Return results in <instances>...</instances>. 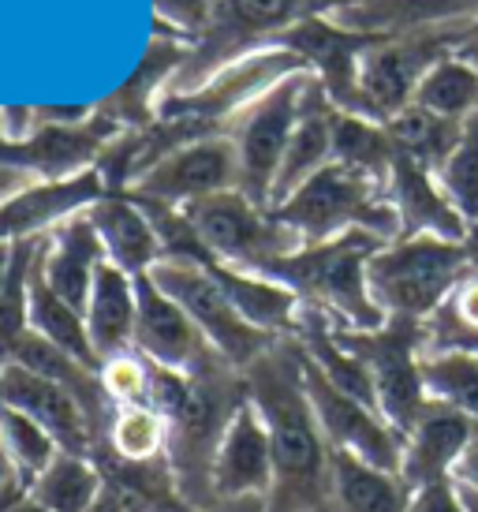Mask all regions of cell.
<instances>
[{
    "mask_svg": "<svg viewBox=\"0 0 478 512\" xmlns=\"http://www.w3.org/2000/svg\"><path fill=\"white\" fill-rule=\"evenodd\" d=\"M437 184L467 225H478V113L464 124V139L437 169Z\"/></svg>",
    "mask_w": 478,
    "mask_h": 512,
    "instance_id": "34",
    "label": "cell"
},
{
    "mask_svg": "<svg viewBox=\"0 0 478 512\" xmlns=\"http://www.w3.org/2000/svg\"><path fill=\"white\" fill-rule=\"evenodd\" d=\"M464 247H467V262H471V270L478 273V225H471V228H467Z\"/></svg>",
    "mask_w": 478,
    "mask_h": 512,
    "instance_id": "44",
    "label": "cell"
},
{
    "mask_svg": "<svg viewBox=\"0 0 478 512\" xmlns=\"http://www.w3.org/2000/svg\"><path fill=\"white\" fill-rule=\"evenodd\" d=\"M310 75L314 72H296L281 79L273 90H266L258 101H251L225 131L232 146H236L239 191L262 210H269V202H273V184H277L284 150H288L292 131L299 124V109H303Z\"/></svg>",
    "mask_w": 478,
    "mask_h": 512,
    "instance_id": "8",
    "label": "cell"
},
{
    "mask_svg": "<svg viewBox=\"0 0 478 512\" xmlns=\"http://www.w3.org/2000/svg\"><path fill=\"white\" fill-rule=\"evenodd\" d=\"M0 512H49V509H45L42 501H34V494H30L27 486L12 483L0 490Z\"/></svg>",
    "mask_w": 478,
    "mask_h": 512,
    "instance_id": "39",
    "label": "cell"
},
{
    "mask_svg": "<svg viewBox=\"0 0 478 512\" xmlns=\"http://www.w3.org/2000/svg\"><path fill=\"white\" fill-rule=\"evenodd\" d=\"M329 483H333V512H408L411 486L352 453H329Z\"/></svg>",
    "mask_w": 478,
    "mask_h": 512,
    "instance_id": "24",
    "label": "cell"
},
{
    "mask_svg": "<svg viewBox=\"0 0 478 512\" xmlns=\"http://www.w3.org/2000/svg\"><path fill=\"white\" fill-rule=\"evenodd\" d=\"M333 116H337V105L329 101L325 86L318 83V75H310V86L307 94H303V109H299V124L292 131L288 150H284L277 184H273L269 210H277L284 199H292L314 172L333 165Z\"/></svg>",
    "mask_w": 478,
    "mask_h": 512,
    "instance_id": "22",
    "label": "cell"
},
{
    "mask_svg": "<svg viewBox=\"0 0 478 512\" xmlns=\"http://www.w3.org/2000/svg\"><path fill=\"white\" fill-rule=\"evenodd\" d=\"M243 370L217 363L191 378L187 400L169 415V464L180 498L191 509H213V456L232 415L247 404Z\"/></svg>",
    "mask_w": 478,
    "mask_h": 512,
    "instance_id": "4",
    "label": "cell"
},
{
    "mask_svg": "<svg viewBox=\"0 0 478 512\" xmlns=\"http://www.w3.org/2000/svg\"><path fill=\"white\" fill-rule=\"evenodd\" d=\"M60 453H64V449L57 445V438H53L38 419H30L27 412H19V408L0 400V456H4V464H8L15 483L30 490V483H34Z\"/></svg>",
    "mask_w": 478,
    "mask_h": 512,
    "instance_id": "29",
    "label": "cell"
},
{
    "mask_svg": "<svg viewBox=\"0 0 478 512\" xmlns=\"http://www.w3.org/2000/svg\"><path fill=\"white\" fill-rule=\"evenodd\" d=\"M23 187H30V172L4 169V165H0V202H8L12 195H19Z\"/></svg>",
    "mask_w": 478,
    "mask_h": 512,
    "instance_id": "40",
    "label": "cell"
},
{
    "mask_svg": "<svg viewBox=\"0 0 478 512\" xmlns=\"http://www.w3.org/2000/svg\"><path fill=\"white\" fill-rule=\"evenodd\" d=\"M333 333L348 352H355L366 363L385 423L400 438H408V430L430 408L426 385H422V322L389 318L381 329L333 326Z\"/></svg>",
    "mask_w": 478,
    "mask_h": 512,
    "instance_id": "7",
    "label": "cell"
},
{
    "mask_svg": "<svg viewBox=\"0 0 478 512\" xmlns=\"http://www.w3.org/2000/svg\"><path fill=\"white\" fill-rule=\"evenodd\" d=\"M154 12L161 27H172L176 38H191L195 45L210 23L213 0H154Z\"/></svg>",
    "mask_w": 478,
    "mask_h": 512,
    "instance_id": "36",
    "label": "cell"
},
{
    "mask_svg": "<svg viewBox=\"0 0 478 512\" xmlns=\"http://www.w3.org/2000/svg\"><path fill=\"white\" fill-rule=\"evenodd\" d=\"M422 356H478V273L471 270L422 322Z\"/></svg>",
    "mask_w": 478,
    "mask_h": 512,
    "instance_id": "26",
    "label": "cell"
},
{
    "mask_svg": "<svg viewBox=\"0 0 478 512\" xmlns=\"http://www.w3.org/2000/svg\"><path fill=\"white\" fill-rule=\"evenodd\" d=\"M329 19L355 34L396 38L419 30L467 27L478 19V0H340Z\"/></svg>",
    "mask_w": 478,
    "mask_h": 512,
    "instance_id": "18",
    "label": "cell"
},
{
    "mask_svg": "<svg viewBox=\"0 0 478 512\" xmlns=\"http://www.w3.org/2000/svg\"><path fill=\"white\" fill-rule=\"evenodd\" d=\"M150 277L165 296L176 299L183 311L191 314V322L202 329V337L210 341V348L225 359L228 367H254L273 344L284 341V337H273V333H262L258 326H251L232 307V299L225 296V288L217 285V277L198 262L161 258L150 270Z\"/></svg>",
    "mask_w": 478,
    "mask_h": 512,
    "instance_id": "9",
    "label": "cell"
},
{
    "mask_svg": "<svg viewBox=\"0 0 478 512\" xmlns=\"http://www.w3.org/2000/svg\"><path fill=\"white\" fill-rule=\"evenodd\" d=\"M464 124H460V120H445V116L430 113V109H422V105H408L404 113H396L393 120H385V131H389V139H393V146L400 154L437 172L449 161L456 143L464 139Z\"/></svg>",
    "mask_w": 478,
    "mask_h": 512,
    "instance_id": "28",
    "label": "cell"
},
{
    "mask_svg": "<svg viewBox=\"0 0 478 512\" xmlns=\"http://www.w3.org/2000/svg\"><path fill=\"white\" fill-rule=\"evenodd\" d=\"M273 490V438L254 400L232 415L225 438L213 456V501H251L269 498Z\"/></svg>",
    "mask_w": 478,
    "mask_h": 512,
    "instance_id": "16",
    "label": "cell"
},
{
    "mask_svg": "<svg viewBox=\"0 0 478 512\" xmlns=\"http://www.w3.org/2000/svg\"><path fill=\"white\" fill-rule=\"evenodd\" d=\"M30 494L49 512H90L105 494V475H101L94 456L60 453L30 483Z\"/></svg>",
    "mask_w": 478,
    "mask_h": 512,
    "instance_id": "27",
    "label": "cell"
},
{
    "mask_svg": "<svg viewBox=\"0 0 478 512\" xmlns=\"http://www.w3.org/2000/svg\"><path fill=\"white\" fill-rule=\"evenodd\" d=\"M247 393L273 438V490L266 512H333L329 441L303 385V348L284 337L243 370Z\"/></svg>",
    "mask_w": 478,
    "mask_h": 512,
    "instance_id": "1",
    "label": "cell"
},
{
    "mask_svg": "<svg viewBox=\"0 0 478 512\" xmlns=\"http://www.w3.org/2000/svg\"><path fill=\"white\" fill-rule=\"evenodd\" d=\"M195 512H266V501L251 498V501H221L213 509H195Z\"/></svg>",
    "mask_w": 478,
    "mask_h": 512,
    "instance_id": "42",
    "label": "cell"
},
{
    "mask_svg": "<svg viewBox=\"0 0 478 512\" xmlns=\"http://www.w3.org/2000/svg\"><path fill=\"white\" fill-rule=\"evenodd\" d=\"M30 333H38L90 367H101V359L94 356V344H90V333H86V318L71 303H64L45 281L38 247H34V262H30Z\"/></svg>",
    "mask_w": 478,
    "mask_h": 512,
    "instance_id": "25",
    "label": "cell"
},
{
    "mask_svg": "<svg viewBox=\"0 0 478 512\" xmlns=\"http://www.w3.org/2000/svg\"><path fill=\"white\" fill-rule=\"evenodd\" d=\"M467 273L471 262L464 243L441 236H400L370 258L366 281L385 318L426 322Z\"/></svg>",
    "mask_w": 478,
    "mask_h": 512,
    "instance_id": "6",
    "label": "cell"
},
{
    "mask_svg": "<svg viewBox=\"0 0 478 512\" xmlns=\"http://www.w3.org/2000/svg\"><path fill=\"white\" fill-rule=\"evenodd\" d=\"M452 483H456V490L460 494H471V498H478V438L467 445V453L456 460V468H452L449 475Z\"/></svg>",
    "mask_w": 478,
    "mask_h": 512,
    "instance_id": "38",
    "label": "cell"
},
{
    "mask_svg": "<svg viewBox=\"0 0 478 512\" xmlns=\"http://www.w3.org/2000/svg\"><path fill=\"white\" fill-rule=\"evenodd\" d=\"M0 400L12 404L30 419H38L64 453L75 456H94L98 445L105 441L101 419L71 389L49 382L42 374L15 367V363H0Z\"/></svg>",
    "mask_w": 478,
    "mask_h": 512,
    "instance_id": "15",
    "label": "cell"
},
{
    "mask_svg": "<svg viewBox=\"0 0 478 512\" xmlns=\"http://www.w3.org/2000/svg\"><path fill=\"white\" fill-rule=\"evenodd\" d=\"M464 27L449 30H419V34H396V38H378V42L359 57V113L366 120H393L404 113L422 79L430 75L434 64L456 53Z\"/></svg>",
    "mask_w": 478,
    "mask_h": 512,
    "instance_id": "10",
    "label": "cell"
},
{
    "mask_svg": "<svg viewBox=\"0 0 478 512\" xmlns=\"http://www.w3.org/2000/svg\"><path fill=\"white\" fill-rule=\"evenodd\" d=\"M333 161L366 172V176H374L381 184H389L396 146L389 139L385 124L337 109V116H333Z\"/></svg>",
    "mask_w": 478,
    "mask_h": 512,
    "instance_id": "30",
    "label": "cell"
},
{
    "mask_svg": "<svg viewBox=\"0 0 478 512\" xmlns=\"http://www.w3.org/2000/svg\"><path fill=\"white\" fill-rule=\"evenodd\" d=\"M340 0H213L210 23L202 38L191 45L180 72L172 75L169 98L195 94L213 83L221 68H232L236 60L273 49L292 27L307 23L314 15H329Z\"/></svg>",
    "mask_w": 478,
    "mask_h": 512,
    "instance_id": "3",
    "label": "cell"
},
{
    "mask_svg": "<svg viewBox=\"0 0 478 512\" xmlns=\"http://www.w3.org/2000/svg\"><path fill=\"white\" fill-rule=\"evenodd\" d=\"M269 214L292 228L303 243L337 240L352 228L374 232L385 243L400 240V217L389 202L385 184L340 161L314 172L292 199H284Z\"/></svg>",
    "mask_w": 478,
    "mask_h": 512,
    "instance_id": "5",
    "label": "cell"
},
{
    "mask_svg": "<svg viewBox=\"0 0 478 512\" xmlns=\"http://www.w3.org/2000/svg\"><path fill=\"white\" fill-rule=\"evenodd\" d=\"M135 322H139L135 277L105 258L98 277H94L90 303H86V333L94 344V356L105 363V359L131 352L135 348Z\"/></svg>",
    "mask_w": 478,
    "mask_h": 512,
    "instance_id": "23",
    "label": "cell"
},
{
    "mask_svg": "<svg viewBox=\"0 0 478 512\" xmlns=\"http://www.w3.org/2000/svg\"><path fill=\"white\" fill-rule=\"evenodd\" d=\"M460 501L467 505V512H478V498H471V494H460Z\"/></svg>",
    "mask_w": 478,
    "mask_h": 512,
    "instance_id": "45",
    "label": "cell"
},
{
    "mask_svg": "<svg viewBox=\"0 0 478 512\" xmlns=\"http://www.w3.org/2000/svg\"><path fill=\"white\" fill-rule=\"evenodd\" d=\"M426 397L478 423V356H422Z\"/></svg>",
    "mask_w": 478,
    "mask_h": 512,
    "instance_id": "33",
    "label": "cell"
},
{
    "mask_svg": "<svg viewBox=\"0 0 478 512\" xmlns=\"http://www.w3.org/2000/svg\"><path fill=\"white\" fill-rule=\"evenodd\" d=\"M101 389L113 408H135V404H150V389H154V363L142 352H124L101 363Z\"/></svg>",
    "mask_w": 478,
    "mask_h": 512,
    "instance_id": "35",
    "label": "cell"
},
{
    "mask_svg": "<svg viewBox=\"0 0 478 512\" xmlns=\"http://www.w3.org/2000/svg\"><path fill=\"white\" fill-rule=\"evenodd\" d=\"M389 202L400 217V236H441V240L464 243L467 221L449 202V195L437 184V172L411 161L396 150L393 172H389Z\"/></svg>",
    "mask_w": 478,
    "mask_h": 512,
    "instance_id": "20",
    "label": "cell"
},
{
    "mask_svg": "<svg viewBox=\"0 0 478 512\" xmlns=\"http://www.w3.org/2000/svg\"><path fill=\"white\" fill-rule=\"evenodd\" d=\"M90 512H131V509H127L124 501L116 498L113 490L105 486V494H101V501H98V505H94V509H90Z\"/></svg>",
    "mask_w": 478,
    "mask_h": 512,
    "instance_id": "43",
    "label": "cell"
},
{
    "mask_svg": "<svg viewBox=\"0 0 478 512\" xmlns=\"http://www.w3.org/2000/svg\"><path fill=\"white\" fill-rule=\"evenodd\" d=\"M221 191H239V161L228 135H206L176 146L127 187L135 202H157L172 210H183Z\"/></svg>",
    "mask_w": 478,
    "mask_h": 512,
    "instance_id": "12",
    "label": "cell"
},
{
    "mask_svg": "<svg viewBox=\"0 0 478 512\" xmlns=\"http://www.w3.org/2000/svg\"><path fill=\"white\" fill-rule=\"evenodd\" d=\"M475 438H478V423L471 415L430 400V408L422 412V419L408 430V438H404L400 479L411 486V494L422 490V486L449 479L456 460L467 453V445Z\"/></svg>",
    "mask_w": 478,
    "mask_h": 512,
    "instance_id": "19",
    "label": "cell"
},
{
    "mask_svg": "<svg viewBox=\"0 0 478 512\" xmlns=\"http://www.w3.org/2000/svg\"><path fill=\"white\" fill-rule=\"evenodd\" d=\"M381 247L385 240L374 232L352 228L337 240L303 243L299 251L273 258L254 273L292 288L303 307L325 314L337 329H381L389 318L374 303L366 281V266Z\"/></svg>",
    "mask_w": 478,
    "mask_h": 512,
    "instance_id": "2",
    "label": "cell"
},
{
    "mask_svg": "<svg viewBox=\"0 0 478 512\" xmlns=\"http://www.w3.org/2000/svg\"><path fill=\"white\" fill-rule=\"evenodd\" d=\"M183 217L191 221L202 247L221 266H236L247 273L303 247L292 228L281 225L269 210L254 206L243 191H221V195L191 202L183 206Z\"/></svg>",
    "mask_w": 478,
    "mask_h": 512,
    "instance_id": "11",
    "label": "cell"
},
{
    "mask_svg": "<svg viewBox=\"0 0 478 512\" xmlns=\"http://www.w3.org/2000/svg\"><path fill=\"white\" fill-rule=\"evenodd\" d=\"M456 57H464L467 64L478 72V19L464 27V34H460V45H456Z\"/></svg>",
    "mask_w": 478,
    "mask_h": 512,
    "instance_id": "41",
    "label": "cell"
},
{
    "mask_svg": "<svg viewBox=\"0 0 478 512\" xmlns=\"http://www.w3.org/2000/svg\"><path fill=\"white\" fill-rule=\"evenodd\" d=\"M408 512H467V505L460 501V490L452 479H441V483H430L411 494Z\"/></svg>",
    "mask_w": 478,
    "mask_h": 512,
    "instance_id": "37",
    "label": "cell"
},
{
    "mask_svg": "<svg viewBox=\"0 0 478 512\" xmlns=\"http://www.w3.org/2000/svg\"><path fill=\"white\" fill-rule=\"evenodd\" d=\"M411 105H422V109L445 116V120L464 124V120H471L478 113V72L464 57L449 53L441 64L430 68V75L422 79Z\"/></svg>",
    "mask_w": 478,
    "mask_h": 512,
    "instance_id": "31",
    "label": "cell"
},
{
    "mask_svg": "<svg viewBox=\"0 0 478 512\" xmlns=\"http://www.w3.org/2000/svg\"><path fill=\"white\" fill-rule=\"evenodd\" d=\"M101 445L120 460H135V464L169 456V419L150 404L113 408V419H109Z\"/></svg>",
    "mask_w": 478,
    "mask_h": 512,
    "instance_id": "32",
    "label": "cell"
},
{
    "mask_svg": "<svg viewBox=\"0 0 478 512\" xmlns=\"http://www.w3.org/2000/svg\"><path fill=\"white\" fill-rule=\"evenodd\" d=\"M135 296H139V322H135V352L165 370L195 378L202 370L217 367L225 359L210 348L202 329L191 322L176 299H169L154 285L150 273L135 277Z\"/></svg>",
    "mask_w": 478,
    "mask_h": 512,
    "instance_id": "14",
    "label": "cell"
},
{
    "mask_svg": "<svg viewBox=\"0 0 478 512\" xmlns=\"http://www.w3.org/2000/svg\"><path fill=\"white\" fill-rule=\"evenodd\" d=\"M38 262H42L49 288L86 318L94 277H98L101 262H105V247H101L86 210L64 217L60 225H53L49 232L38 236Z\"/></svg>",
    "mask_w": 478,
    "mask_h": 512,
    "instance_id": "17",
    "label": "cell"
},
{
    "mask_svg": "<svg viewBox=\"0 0 478 512\" xmlns=\"http://www.w3.org/2000/svg\"><path fill=\"white\" fill-rule=\"evenodd\" d=\"M303 385H307L310 408L318 415V427H322L329 449L352 453L359 460H366V464H374V468L400 475L404 438L385 423V415L352 400L348 393H340L337 385L310 363L307 352H303Z\"/></svg>",
    "mask_w": 478,
    "mask_h": 512,
    "instance_id": "13",
    "label": "cell"
},
{
    "mask_svg": "<svg viewBox=\"0 0 478 512\" xmlns=\"http://www.w3.org/2000/svg\"><path fill=\"white\" fill-rule=\"evenodd\" d=\"M86 217L105 247V258L124 273L142 277L161 262V240H157L154 221L127 191H105L98 202L86 206Z\"/></svg>",
    "mask_w": 478,
    "mask_h": 512,
    "instance_id": "21",
    "label": "cell"
}]
</instances>
